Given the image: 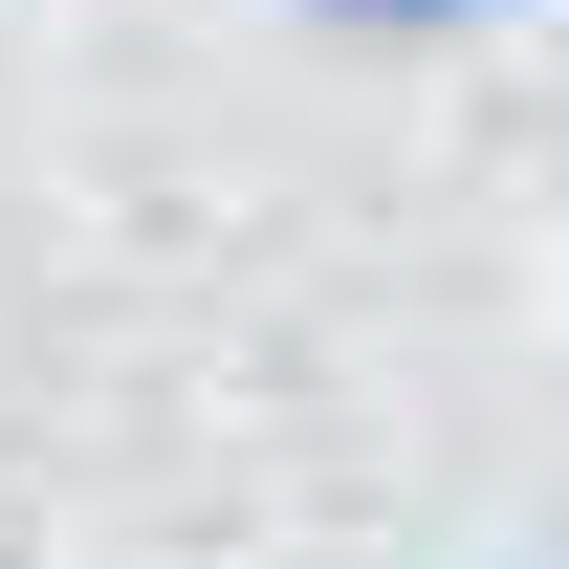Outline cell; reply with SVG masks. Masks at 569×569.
Wrapping results in <instances>:
<instances>
[{
  "label": "cell",
  "instance_id": "cell-1",
  "mask_svg": "<svg viewBox=\"0 0 569 569\" xmlns=\"http://www.w3.org/2000/svg\"><path fill=\"white\" fill-rule=\"evenodd\" d=\"M329 22H372V44H438V22H460V0H329Z\"/></svg>",
  "mask_w": 569,
  "mask_h": 569
}]
</instances>
